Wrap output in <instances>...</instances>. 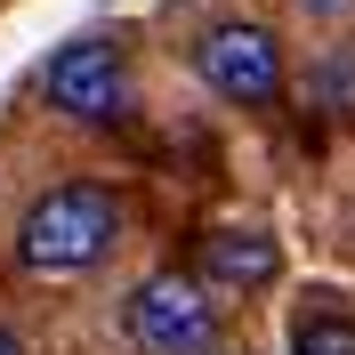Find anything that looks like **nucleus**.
<instances>
[{"mask_svg": "<svg viewBox=\"0 0 355 355\" xmlns=\"http://www.w3.org/2000/svg\"><path fill=\"white\" fill-rule=\"evenodd\" d=\"M113 243H121V202L97 178L49 186L17 218V266L24 275H89V266L113 259Z\"/></svg>", "mask_w": 355, "mask_h": 355, "instance_id": "nucleus-1", "label": "nucleus"}, {"mask_svg": "<svg viewBox=\"0 0 355 355\" xmlns=\"http://www.w3.org/2000/svg\"><path fill=\"white\" fill-rule=\"evenodd\" d=\"M121 339L137 355H210V339H218V291L202 275H186V266H162V275L130 283Z\"/></svg>", "mask_w": 355, "mask_h": 355, "instance_id": "nucleus-2", "label": "nucleus"}, {"mask_svg": "<svg viewBox=\"0 0 355 355\" xmlns=\"http://www.w3.org/2000/svg\"><path fill=\"white\" fill-rule=\"evenodd\" d=\"M194 73L210 89H218L226 105H275L283 97V41L266 33V24H250V17H234V24H210L194 41Z\"/></svg>", "mask_w": 355, "mask_h": 355, "instance_id": "nucleus-3", "label": "nucleus"}, {"mask_svg": "<svg viewBox=\"0 0 355 355\" xmlns=\"http://www.w3.org/2000/svg\"><path fill=\"white\" fill-rule=\"evenodd\" d=\"M41 97L65 113V121H121V105H130V65H121V49H113L105 33H81V41H65L41 65Z\"/></svg>", "mask_w": 355, "mask_h": 355, "instance_id": "nucleus-4", "label": "nucleus"}, {"mask_svg": "<svg viewBox=\"0 0 355 355\" xmlns=\"http://www.w3.org/2000/svg\"><path fill=\"white\" fill-rule=\"evenodd\" d=\"M275 266H283V243L259 234V226H226V234L202 243V283L210 291H259V283H275Z\"/></svg>", "mask_w": 355, "mask_h": 355, "instance_id": "nucleus-5", "label": "nucleus"}, {"mask_svg": "<svg viewBox=\"0 0 355 355\" xmlns=\"http://www.w3.org/2000/svg\"><path fill=\"white\" fill-rule=\"evenodd\" d=\"M291 355H355V323H339V315H315V323H299Z\"/></svg>", "mask_w": 355, "mask_h": 355, "instance_id": "nucleus-6", "label": "nucleus"}, {"mask_svg": "<svg viewBox=\"0 0 355 355\" xmlns=\"http://www.w3.org/2000/svg\"><path fill=\"white\" fill-rule=\"evenodd\" d=\"M0 355H24V339H17V331H8V323H0Z\"/></svg>", "mask_w": 355, "mask_h": 355, "instance_id": "nucleus-7", "label": "nucleus"}, {"mask_svg": "<svg viewBox=\"0 0 355 355\" xmlns=\"http://www.w3.org/2000/svg\"><path fill=\"white\" fill-rule=\"evenodd\" d=\"M307 8H331V0H307Z\"/></svg>", "mask_w": 355, "mask_h": 355, "instance_id": "nucleus-8", "label": "nucleus"}, {"mask_svg": "<svg viewBox=\"0 0 355 355\" xmlns=\"http://www.w3.org/2000/svg\"><path fill=\"white\" fill-rule=\"evenodd\" d=\"M226 355H243V347H226Z\"/></svg>", "mask_w": 355, "mask_h": 355, "instance_id": "nucleus-9", "label": "nucleus"}]
</instances>
